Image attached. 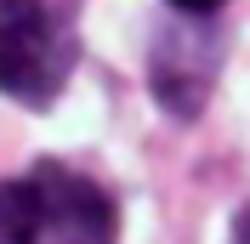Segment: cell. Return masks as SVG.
<instances>
[{"instance_id":"1","label":"cell","mask_w":250,"mask_h":244,"mask_svg":"<svg viewBox=\"0 0 250 244\" xmlns=\"http://www.w3.org/2000/svg\"><path fill=\"white\" fill-rule=\"evenodd\" d=\"M74 68V40L46 0H0V91L46 108Z\"/></svg>"},{"instance_id":"2","label":"cell","mask_w":250,"mask_h":244,"mask_svg":"<svg viewBox=\"0 0 250 244\" xmlns=\"http://www.w3.org/2000/svg\"><path fill=\"white\" fill-rule=\"evenodd\" d=\"M40 182V204H46V244H114L120 233V216H114V199L80 176L68 165H34L29 170Z\"/></svg>"},{"instance_id":"3","label":"cell","mask_w":250,"mask_h":244,"mask_svg":"<svg viewBox=\"0 0 250 244\" xmlns=\"http://www.w3.org/2000/svg\"><path fill=\"white\" fill-rule=\"evenodd\" d=\"M210 80H216V57H210L205 40H188V34L159 40V51H154V91L176 114H193L199 97L210 91Z\"/></svg>"},{"instance_id":"4","label":"cell","mask_w":250,"mask_h":244,"mask_svg":"<svg viewBox=\"0 0 250 244\" xmlns=\"http://www.w3.org/2000/svg\"><path fill=\"white\" fill-rule=\"evenodd\" d=\"M0 244H46V204L34 176L0 182Z\"/></svg>"},{"instance_id":"5","label":"cell","mask_w":250,"mask_h":244,"mask_svg":"<svg viewBox=\"0 0 250 244\" xmlns=\"http://www.w3.org/2000/svg\"><path fill=\"white\" fill-rule=\"evenodd\" d=\"M176 12L182 17H210V12H222V6H228V0H171Z\"/></svg>"},{"instance_id":"6","label":"cell","mask_w":250,"mask_h":244,"mask_svg":"<svg viewBox=\"0 0 250 244\" xmlns=\"http://www.w3.org/2000/svg\"><path fill=\"white\" fill-rule=\"evenodd\" d=\"M233 244H250V210L239 216V227H233Z\"/></svg>"}]
</instances>
